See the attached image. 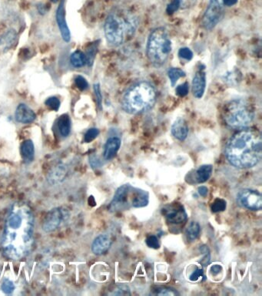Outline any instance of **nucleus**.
Wrapping results in <instances>:
<instances>
[{"instance_id":"nucleus-39","label":"nucleus","mask_w":262,"mask_h":296,"mask_svg":"<svg viewBox=\"0 0 262 296\" xmlns=\"http://www.w3.org/2000/svg\"><path fill=\"white\" fill-rule=\"evenodd\" d=\"M221 270H222V268H221V265H213V266L211 268V273L215 275L219 274L220 272H221Z\"/></svg>"},{"instance_id":"nucleus-23","label":"nucleus","mask_w":262,"mask_h":296,"mask_svg":"<svg viewBox=\"0 0 262 296\" xmlns=\"http://www.w3.org/2000/svg\"><path fill=\"white\" fill-rule=\"evenodd\" d=\"M70 62L74 67H82L86 63V56L80 50H76L71 55Z\"/></svg>"},{"instance_id":"nucleus-6","label":"nucleus","mask_w":262,"mask_h":296,"mask_svg":"<svg viewBox=\"0 0 262 296\" xmlns=\"http://www.w3.org/2000/svg\"><path fill=\"white\" fill-rule=\"evenodd\" d=\"M255 117L254 108L244 99H234L227 104L224 111V120L231 128H247Z\"/></svg>"},{"instance_id":"nucleus-13","label":"nucleus","mask_w":262,"mask_h":296,"mask_svg":"<svg viewBox=\"0 0 262 296\" xmlns=\"http://www.w3.org/2000/svg\"><path fill=\"white\" fill-rule=\"evenodd\" d=\"M56 18L62 38L66 43H69L71 40V33L69 27H68L67 22H66L64 0H62L58 7L57 10H56Z\"/></svg>"},{"instance_id":"nucleus-16","label":"nucleus","mask_w":262,"mask_h":296,"mask_svg":"<svg viewBox=\"0 0 262 296\" xmlns=\"http://www.w3.org/2000/svg\"><path fill=\"white\" fill-rule=\"evenodd\" d=\"M111 245V240L107 235H100L92 242V251L95 255H102L107 252Z\"/></svg>"},{"instance_id":"nucleus-17","label":"nucleus","mask_w":262,"mask_h":296,"mask_svg":"<svg viewBox=\"0 0 262 296\" xmlns=\"http://www.w3.org/2000/svg\"><path fill=\"white\" fill-rule=\"evenodd\" d=\"M121 146V140L117 137H111L107 140L104 146V158L107 161L116 156Z\"/></svg>"},{"instance_id":"nucleus-14","label":"nucleus","mask_w":262,"mask_h":296,"mask_svg":"<svg viewBox=\"0 0 262 296\" xmlns=\"http://www.w3.org/2000/svg\"><path fill=\"white\" fill-rule=\"evenodd\" d=\"M36 115L34 111L24 104H19L16 110L15 118L19 123H30L36 120Z\"/></svg>"},{"instance_id":"nucleus-31","label":"nucleus","mask_w":262,"mask_h":296,"mask_svg":"<svg viewBox=\"0 0 262 296\" xmlns=\"http://www.w3.org/2000/svg\"><path fill=\"white\" fill-rule=\"evenodd\" d=\"M75 84L80 91H85L89 87V84L86 79L82 76H77L75 78Z\"/></svg>"},{"instance_id":"nucleus-35","label":"nucleus","mask_w":262,"mask_h":296,"mask_svg":"<svg viewBox=\"0 0 262 296\" xmlns=\"http://www.w3.org/2000/svg\"><path fill=\"white\" fill-rule=\"evenodd\" d=\"M179 10H180V6H179L178 0H172V2L167 6L166 13L169 15H172V14H175Z\"/></svg>"},{"instance_id":"nucleus-29","label":"nucleus","mask_w":262,"mask_h":296,"mask_svg":"<svg viewBox=\"0 0 262 296\" xmlns=\"http://www.w3.org/2000/svg\"><path fill=\"white\" fill-rule=\"evenodd\" d=\"M15 289V285L11 280L6 278L2 284V290L6 294H12Z\"/></svg>"},{"instance_id":"nucleus-25","label":"nucleus","mask_w":262,"mask_h":296,"mask_svg":"<svg viewBox=\"0 0 262 296\" xmlns=\"http://www.w3.org/2000/svg\"><path fill=\"white\" fill-rule=\"evenodd\" d=\"M97 49H98V45L92 44L89 46V49H87L86 55V63L89 64V66H92L93 64V61L95 59V54H96Z\"/></svg>"},{"instance_id":"nucleus-30","label":"nucleus","mask_w":262,"mask_h":296,"mask_svg":"<svg viewBox=\"0 0 262 296\" xmlns=\"http://www.w3.org/2000/svg\"><path fill=\"white\" fill-rule=\"evenodd\" d=\"M179 56L181 59H185L189 61L193 58V53L189 48L183 47L181 48L179 51Z\"/></svg>"},{"instance_id":"nucleus-8","label":"nucleus","mask_w":262,"mask_h":296,"mask_svg":"<svg viewBox=\"0 0 262 296\" xmlns=\"http://www.w3.org/2000/svg\"><path fill=\"white\" fill-rule=\"evenodd\" d=\"M222 7L218 0H210L209 4L202 17V27L207 30H211L216 27L223 17Z\"/></svg>"},{"instance_id":"nucleus-38","label":"nucleus","mask_w":262,"mask_h":296,"mask_svg":"<svg viewBox=\"0 0 262 296\" xmlns=\"http://www.w3.org/2000/svg\"><path fill=\"white\" fill-rule=\"evenodd\" d=\"M201 277H203V270L201 268H197L195 271H194L192 274H191L189 279L192 281H198Z\"/></svg>"},{"instance_id":"nucleus-20","label":"nucleus","mask_w":262,"mask_h":296,"mask_svg":"<svg viewBox=\"0 0 262 296\" xmlns=\"http://www.w3.org/2000/svg\"><path fill=\"white\" fill-rule=\"evenodd\" d=\"M17 33L14 30H10L4 33L2 36H0V49L7 51L14 46V43L17 42Z\"/></svg>"},{"instance_id":"nucleus-9","label":"nucleus","mask_w":262,"mask_h":296,"mask_svg":"<svg viewBox=\"0 0 262 296\" xmlns=\"http://www.w3.org/2000/svg\"><path fill=\"white\" fill-rule=\"evenodd\" d=\"M237 201L241 207L251 211H260L262 207L261 194L255 190H241L237 195Z\"/></svg>"},{"instance_id":"nucleus-27","label":"nucleus","mask_w":262,"mask_h":296,"mask_svg":"<svg viewBox=\"0 0 262 296\" xmlns=\"http://www.w3.org/2000/svg\"><path fill=\"white\" fill-rule=\"evenodd\" d=\"M45 104L49 107L50 110H54V111H57L59 110V107H60L61 102L59 101V99L56 97H49L46 100Z\"/></svg>"},{"instance_id":"nucleus-22","label":"nucleus","mask_w":262,"mask_h":296,"mask_svg":"<svg viewBox=\"0 0 262 296\" xmlns=\"http://www.w3.org/2000/svg\"><path fill=\"white\" fill-rule=\"evenodd\" d=\"M201 232L200 225L198 224L197 221H192L189 225L188 228L185 231V235H186L187 239L189 242H194L198 239L199 236V234Z\"/></svg>"},{"instance_id":"nucleus-40","label":"nucleus","mask_w":262,"mask_h":296,"mask_svg":"<svg viewBox=\"0 0 262 296\" xmlns=\"http://www.w3.org/2000/svg\"><path fill=\"white\" fill-rule=\"evenodd\" d=\"M208 188L205 186L199 187L198 189V194H200L202 197H205L208 194Z\"/></svg>"},{"instance_id":"nucleus-28","label":"nucleus","mask_w":262,"mask_h":296,"mask_svg":"<svg viewBox=\"0 0 262 296\" xmlns=\"http://www.w3.org/2000/svg\"><path fill=\"white\" fill-rule=\"evenodd\" d=\"M99 134V130L97 128H90L87 130L84 136V141L85 143H90L92 140H95Z\"/></svg>"},{"instance_id":"nucleus-10","label":"nucleus","mask_w":262,"mask_h":296,"mask_svg":"<svg viewBox=\"0 0 262 296\" xmlns=\"http://www.w3.org/2000/svg\"><path fill=\"white\" fill-rule=\"evenodd\" d=\"M68 218L69 213L64 209L62 207L53 209L45 218L43 225V231L47 233L53 232L59 229Z\"/></svg>"},{"instance_id":"nucleus-12","label":"nucleus","mask_w":262,"mask_h":296,"mask_svg":"<svg viewBox=\"0 0 262 296\" xmlns=\"http://www.w3.org/2000/svg\"><path fill=\"white\" fill-rule=\"evenodd\" d=\"M206 88V73L205 66L200 65V67L195 72L192 80V90L194 97L201 99L205 94Z\"/></svg>"},{"instance_id":"nucleus-7","label":"nucleus","mask_w":262,"mask_h":296,"mask_svg":"<svg viewBox=\"0 0 262 296\" xmlns=\"http://www.w3.org/2000/svg\"><path fill=\"white\" fill-rule=\"evenodd\" d=\"M136 191L137 188H133L129 184H124L120 187L115 192L113 199L110 203V211H120L133 207Z\"/></svg>"},{"instance_id":"nucleus-5","label":"nucleus","mask_w":262,"mask_h":296,"mask_svg":"<svg viewBox=\"0 0 262 296\" xmlns=\"http://www.w3.org/2000/svg\"><path fill=\"white\" fill-rule=\"evenodd\" d=\"M172 51V41L164 27H159L151 32L148 38L146 54L149 62L155 67H161L167 62Z\"/></svg>"},{"instance_id":"nucleus-2","label":"nucleus","mask_w":262,"mask_h":296,"mask_svg":"<svg viewBox=\"0 0 262 296\" xmlns=\"http://www.w3.org/2000/svg\"><path fill=\"white\" fill-rule=\"evenodd\" d=\"M224 154L235 168L246 169L256 166L261 160V134L255 129L239 130L228 140Z\"/></svg>"},{"instance_id":"nucleus-32","label":"nucleus","mask_w":262,"mask_h":296,"mask_svg":"<svg viewBox=\"0 0 262 296\" xmlns=\"http://www.w3.org/2000/svg\"><path fill=\"white\" fill-rule=\"evenodd\" d=\"M146 242L148 247L151 248V249H159V247H160L159 239L155 236H149V237L146 239Z\"/></svg>"},{"instance_id":"nucleus-19","label":"nucleus","mask_w":262,"mask_h":296,"mask_svg":"<svg viewBox=\"0 0 262 296\" xmlns=\"http://www.w3.org/2000/svg\"><path fill=\"white\" fill-rule=\"evenodd\" d=\"M57 127L62 137H66L70 134L71 120L68 114H62L59 117L58 119Z\"/></svg>"},{"instance_id":"nucleus-3","label":"nucleus","mask_w":262,"mask_h":296,"mask_svg":"<svg viewBox=\"0 0 262 296\" xmlns=\"http://www.w3.org/2000/svg\"><path fill=\"white\" fill-rule=\"evenodd\" d=\"M139 27V19L128 11L111 13L104 25L105 38L109 45L119 46L132 38Z\"/></svg>"},{"instance_id":"nucleus-36","label":"nucleus","mask_w":262,"mask_h":296,"mask_svg":"<svg viewBox=\"0 0 262 296\" xmlns=\"http://www.w3.org/2000/svg\"><path fill=\"white\" fill-rule=\"evenodd\" d=\"M198 0H178L181 10H187L195 7Z\"/></svg>"},{"instance_id":"nucleus-41","label":"nucleus","mask_w":262,"mask_h":296,"mask_svg":"<svg viewBox=\"0 0 262 296\" xmlns=\"http://www.w3.org/2000/svg\"><path fill=\"white\" fill-rule=\"evenodd\" d=\"M238 3V0H223V4L226 7H232Z\"/></svg>"},{"instance_id":"nucleus-26","label":"nucleus","mask_w":262,"mask_h":296,"mask_svg":"<svg viewBox=\"0 0 262 296\" xmlns=\"http://www.w3.org/2000/svg\"><path fill=\"white\" fill-rule=\"evenodd\" d=\"M226 208V201L223 199L215 200L214 203L211 204V211L214 213L220 212V211H223Z\"/></svg>"},{"instance_id":"nucleus-34","label":"nucleus","mask_w":262,"mask_h":296,"mask_svg":"<svg viewBox=\"0 0 262 296\" xmlns=\"http://www.w3.org/2000/svg\"><path fill=\"white\" fill-rule=\"evenodd\" d=\"M94 92H95V98H96L97 104L98 107L102 109V96L101 93L100 85L99 84H94Z\"/></svg>"},{"instance_id":"nucleus-21","label":"nucleus","mask_w":262,"mask_h":296,"mask_svg":"<svg viewBox=\"0 0 262 296\" xmlns=\"http://www.w3.org/2000/svg\"><path fill=\"white\" fill-rule=\"evenodd\" d=\"M213 171V167L211 165H204L199 167L196 171V181L198 184L206 182Z\"/></svg>"},{"instance_id":"nucleus-18","label":"nucleus","mask_w":262,"mask_h":296,"mask_svg":"<svg viewBox=\"0 0 262 296\" xmlns=\"http://www.w3.org/2000/svg\"><path fill=\"white\" fill-rule=\"evenodd\" d=\"M20 153L25 162L30 163L33 162L35 157V146L33 142L31 140L23 141L20 146Z\"/></svg>"},{"instance_id":"nucleus-15","label":"nucleus","mask_w":262,"mask_h":296,"mask_svg":"<svg viewBox=\"0 0 262 296\" xmlns=\"http://www.w3.org/2000/svg\"><path fill=\"white\" fill-rule=\"evenodd\" d=\"M171 130L174 137L180 141H184L189 134V127L185 119L182 117H179L175 120Z\"/></svg>"},{"instance_id":"nucleus-37","label":"nucleus","mask_w":262,"mask_h":296,"mask_svg":"<svg viewBox=\"0 0 262 296\" xmlns=\"http://www.w3.org/2000/svg\"><path fill=\"white\" fill-rule=\"evenodd\" d=\"M158 295H177L179 294L175 289L170 288H161L156 291Z\"/></svg>"},{"instance_id":"nucleus-33","label":"nucleus","mask_w":262,"mask_h":296,"mask_svg":"<svg viewBox=\"0 0 262 296\" xmlns=\"http://www.w3.org/2000/svg\"><path fill=\"white\" fill-rule=\"evenodd\" d=\"M189 87L188 83H184V84L178 86L176 90V94L180 97H185L187 94H189Z\"/></svg>"},{"instance_id":"nucleus-24","label":"nucleus","mask_w":262,"mask_h":296,"mask_svg":"<svg viewBox=\"0 0 262 296\" xmlns=\"http://www.w3.org/2000/svg\"><path fill=\"white\" fill-rule=\"evenodd\" d=\"M168 77L170 80L171 84L174 87L180 78L185 77V72L180 68H171L168 71Z\"/></svg>"},{"instance_id":"nucleus-4","label":"nucleus","mask_w":262,"mask_h":296,"mask_svg":"<svg viewBox=\"0 0 262 296\" xmlns=\"http://www.w3.org/2000/svg\"><path fill=\"white\" fill-rule=\"evenodd\" d=\"M157 101L154 86L148 81H140L130 87L121 99V107L129 114H141L151 110Z\"/></svg>"},{"instance_id":"nucleus-11","label":"nucleus","mask_w":262,"mask_h":296,"mask_svg":"<svg viewBox=\"0 0 262 296\" xmlns=\"http://www.w3.org/2000/svg\"><path fill=\"white\" fill-rule=\"evenodd\" d=\"M162 214L171 224L180 225L187 220V213L182 204H172L165 206L162 210Z\"/></svg>"},{"instance_id":"nucleus-1","label":"nucleus","mask_w":262,"mask_h":296,"mask_svg":"<svg viewBox=\"0 0 262 296\" xmlns=\"http://www.w3.org/2000/svg\"><path fill=\"white\" fill-rule=\"evenodd\" d=\"M33 232L34 217L31 210L25 204H14L3 235L4 256L11 260H20L27 256L33 248Z\"/></svg>"}]
</instances>
